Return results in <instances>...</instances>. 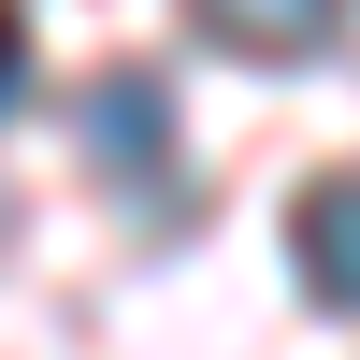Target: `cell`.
Listing matches in <instances>:
<instances>
[{
    "instance_id": "6da1fadb",
    "label": "cell",
    "mask_w": 360,
    "mask_h": 360,
    "mask_svg": "<svg viewBox=\"0 0 360 360\" xmlns=\"http://www.w3.org/2000/svg\"><path fill=\"white\" fill-rule=\"evenodd\" d=\"M72 130H86V159H101V188H144V202L173 188V86L159 72H86Z\"/></svg>"
},
{
    "instance_id": "7a4b0ae2",
    "label": "cell",
    "mask_w": 360,
    "mask_h": 360,
    "mask_svg": "<svg viewBox=\"0 0 360 360\" xmlns=\"http://www.w3.org/2000/svg\"><path fill=\"white\" fill-rule=\"evenodd\" d=\"M288 259H303V303L360 317V173H317L288 202Z\"/></svg>"
},
{
    "instance_id": "3957f363",
    "label": "cell",
    "mask_w": 360,
    "mask_h": 360,
    "mask_svg": "<svg viewBox=\"0 0 360 360\" xmlns=\"http://www.w3.org/2000/svg\"><path fill=\"white\" fill-rule=\"evenodd\" d=\"M188 15L217 29L231 58H274V72H288V58H317V44L346 29V0H188Z\"/></svg>"
},
{
    "instance_id": "277c9868",
    "label": "cell",
    "mask_w": 360,
    "mask_h": 360,
    "mask_svg": "<svg viewBox=\"0 0 360 360\" xmlns=\"http://www.w3.org/2000/svg\"><path fill=\"white\" fill-rule=\"evenodd\" d=\"M15 86H29V15L0 0V115H15Z\"/></svg>"
},
{
    "instance_id": "5b68a950",
    "label": "cell",
    "mask_w": 360,
    "mask_h": 360,
    "mask_svg": "<svg viewBox=\"0 0 360 360\" xmlns=\"http://www.w3.org/2000/svg\"><path fill=\"white\" fill-rule=\"evenodd\" d=\"M0 231H15V202H0Z\"/></svg>"
}]
</instances>
